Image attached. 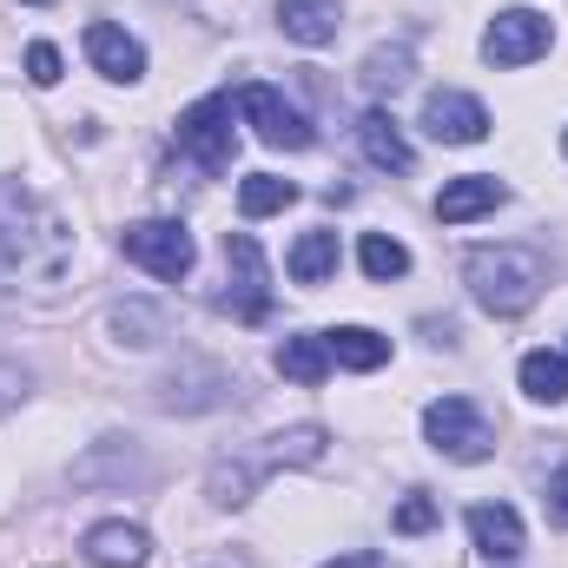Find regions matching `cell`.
I'll list each match as a JSON object with an SVG mask.
<instances>
[{
	"instance_id": "obj_11",
	"label": "cell",
	"mask_w": 568,
	"mask_h": 568,
	"mask_svg": "<svg viewBox=\"0 0 568 568\" xmlns=\"http://www.w3.org/2000/svg\"><path fill=\"white\" fill-rule=\"evenodd\" d=\"M87 60H93V73H106V80H120V87L145 73V47L126 27H113V20H93V27H87Z\"/></svg>"
},
{
	"instance_id": "obj_16",
	"label": "cell",
	"mask_w": 568,
	"mask_h": 568,
	"mask_svg": "<svg viewBox=\"0 0 568 568\" xmlns=\"http://www.w3.org/2000/svg\"><path fill=\"white\" fill-rule=\"evenodd\" d=\"M324 344H331V364H344V371H377V364H390V337H377V331H364V324L324 331Z\"/></svg>"
},
{
	"instance_id": "obj_21",
	"label": "cell",
	"mask_w": 568,
	"mask_h": 568,
	"mask_svg": "<svg viewBox=\"0 0 568 568\" xmlns=\"http://www.w3.org/2000/svg\"><path fill=\"white\" fill-rule=\"evenodd\" d=\"M357 265H364V278L390 284V278H404V272H410V252H404L390 232H364V245H357Z\"/></svg>"
},
{
	"instance_id": "obj_6",
	"label": "cell",
	"mask_w": 568,
	"mask_h": 568,
	"mask_svg": "<svg viewBox=\"0 0 568 568\" xmlns=\"http://www.w3.org/2000/svg\"><path fill=\"white\" fill-rule=\"evenodd\" d=\"M225 265H232L225 311H232V317H245V324H258V317L272 311V272H265L258 239H252V232H232V239H225Z\"/></svg>"
},
{
	"instance_id": "obj_25",
	"label": "cell",
	"mask_w": 568,
	"mask_h": 568,
	"mask_svg": "<svg viewBox=\"0 0 568 568\" xmlns=\"http://www.w3.org/2000/svg\"><path fill=\"white\" fill-rule=\"evenodd\" d=\"M27 80L33 87H60V47L53 40H33L27 47Z\"/></svg>"
},
{
	"instance_id": "obj_28",
	"label": "cell",
	"mask_w": 568,
	"mask_h": 568,
	"mask_svg": "<svg viewBox=\"0 0 568 568\" xmlns=\"http://www.w3.org/2000/svg\"><path fill=\"white\" fill-rule=\"evenodd\" d=\"M549 516H556V523H568V463L549 476Z\"/></svg>"
},
{
	"instance_id": "obj_19",
	"label": "cell",
	"mask_w": 568,
	"mask_h": 568,
	"mask_svg": "<svg viewBox=\"0 0 568 568\" xmlns=\"http://www.w3.org/2000/svg\"><path fill=\"white\" fill-rule=\"evenodd\" d=\"M523 397L562 404L568 397V357L562 351H529V357H523Z\"/></svg>"
},
{
	"instance_id": "obj_17",
	"label": "cell",
	"mask_w": 568,
	"mask_h": 568,
	"mask_svg": "<svg viewBox=\"0 0 568 568\" xmlns=\"http://www.w3.org/2000/svg\"><path fill=\"white\" fill-rule=\"evenodd\" d=\"M284 272H291L297 284H324L331 272H337V232H304V239L291 245Z\"/></svg>"
},
{
	"instance_id": "obj_7",
	"label": "cell",
	"mask_w": 568,
	"mask_h": 568,
	"mask_svg": "<svg viewBox=\"0 0 568 568\" xmlns=\"http://www.w3.org/2000/svg\"><path fill=\"white\" fill-rule=\"evenodd\" d=\"M542 53H549V20H542L536 7H509V13H496L489 33H483V60H489V67H529V60H542Z\"/></svg>"
},
{
	"instance_id": "obj_31",
	"label": "cell",
	"mask_w": 568,
	"mask_h": 568,
	"mask_svg": "<svg viewBox=\"0 0 568 568\" xmlns=\"http://www.w3.org/2000/svg\"><path fill=\"white\" fill-rule=\"evenodd\" d=\"M562 145H568V140H562Z\"/></svg>"
},
{
	"instance_id": "obj_27",
	"label": "cell",
	"mask_w": 568,
	"mask_h": 568,
	"mask_svg": "<svg viewBox=\"0 0 568 568\" xmlns=\"http://www.w3.org/2000/svg\"><path fill=\"white\" fill-rule=\"evenodd\" d=\"M20 397H27V371L0 357V417H7V410H20Z\"/></svg>"
},
{
	"instance_id": "obj_10",
	"label": "cell",
	"mask_w": 568,
	"mask_h": 568,
	"mask_svg": "<svg viewBox=\"0 0 568 568\" xmlns=\"http://www.w3.org/2000/svg\"><path fill=\"white\" fill-rule=\"evenodd\" d=\"M80 556L93 568H145L152 562V536H145L140 523H93L87 542H80Z\"/></svg>"
},
{
	"instance_id": "obj_26",
	"label": "cell",
	"mask_w": 568,
	"mask_h": 568,
	"mask_svg": "<svg viewBox=\"0 0 568 568\" xmlns=\"http://www.w3.org/2000/svg\"><path fill=\"white\" fill-rule=\"evenodd\" d=\"M390 523H397V536H424L429 523H436V503H429V496H404Z\"/></svg>"
},
{
	"instance_id": "obj_22",
	"label": "cell",
	"mask_w": 568,
	"mask_h": 568,
	"mask_svg": "<svg viewBox=\"0 0 568 568\" xmlns=\"http://www.w3.org/2000/svg\"><path fill=\"white\" fill-rule=\"evenodd\" d=\"M410 60H417V53H410V40H397V47H377V53L364 60V73H357V80H364L371 93H397V87L410 80Z\"/></svg>"
},
{
	"instance_id": "obj_3",
	"label": "cell",
	"mask_w": 568,
	"mask_h": 568,
	"mask_svg": "<svg viewBox=\"0 0 568 568\" xmlns=\"http://www.w3.org/2000/svg\"><path fill=\"white\" fill-rule=\"evenodd\" d=\"M120 252L140 272H152V278H185L192 258H199V245H192V232L179 219H140V225H126L120 232Z\"/></svg>"
},
{
	"instance_id": "obj_20",
	"label": "cell",
	"mask_w": 568,
	"mask_h": 568,
	"mask_svg": "<svg viewBox=\"0 0 568 568\" xmlns=\"http://www.w3.org/2000/svg\"><path fill=\"white\" fill-rule=\"evenodd\" d=\"M291 199H297V185L278 179V172H252V179L239 185V212H245V219H272V212H284Z\"/></svg>"
},
{
	"instance_id": "obj_9",
	"label": "cell",
	"mask_w": 568,
	"mask_h": 568,
	"mask_svg": "<svg viewBox=\"0 0 568 568\" xmlns=\"http://www.w3.org/2000/svg\"><path fill=\"white\" fill-rule=\"evenodd\" d=\"M424 126L436 145H476L489 140V113H483V100H469V93H456V87H436L424 100Z\"/></svg>"
},
{
	"instance_id": "obj_5",
	"label": "cell",
	"mask_w": 568,
	"mask_h": 568,
	"mask_svg": "<svg viewBox=\"0 0 568 568\" xmlns=\"http://www.w3.org/2000/svg\"><path fill=\"white\" fill-rule=\"evenodd\" d=\"M232 145H239V133H232V93H205L199 106L179 113V152H192L205 172H225Z\"/></svg>"
},
{
	"instance_id": "obj_13",
	"label": "cell",
	"mask_w": 568,
	"mask_h": 568,
	"mask_svg": "<svg viewBox=\"0 0 568 568\" xmlns=\"http://www.w3.org/2000/svg\"><path fill=\"white\" fill-rule=\"evenodd\" d=\"M496 205H503V179H489V172H463V179H449L436 192V219L443 225H469V219H483Z\"/></svg>"
},
{
	"instance_id": "obj_12",
	"label": "cell",
	"mask_w": 568,
	"mask_h": 568,
	"mask_svg": "<svg viewBox=\"0 0 568 568\" xmlns=\"http://www.w3.org/2000/svg\"><path fill=\"white\" fill-rule=\"evenodd\" d=\"M469 542L483 562H516L523 556V516L509 503H476L469 509Z\"/></svg>"
},
{
	"instance_id": "obj_14",
	"label": "cell",
	"mask_w": 568,
	"mask_h": 568,
	"mask_svg": "<svg viewBox=\"0 0 568 568\" xmlns=\"http://www.w3.org/2000/svg\"><path fill=\"white\" fill-rule=\"evenodd\" d=\"M357 145H364V159L371 165H384V172H410V140H404V126L384 113V106H371L364 120H357Z\"/></svg>"
},
{
	"instance_id": "obj_29",
	"label": "cell",
	"mask_w": 568,
	"mask_h": 568,
	"mask_svg": "<svg viewBox=\"0 0 568 568\" xmlns=\"http://www.w3.org/2000/svg\"><path fill=\"white\" fill-rule=\"evenodd\" d=\"M324 568H384L371 549H357V556H337V562H324Z\"/></svg>"
},
{
	"instance_id": "obj_24",
	"label": "cell",
	"mask_w": 568,
	"mask_h": 568,
	"mask_svg": "<svg viewBox=\"0 0 568 568\" xmlns=\"http://www.w3.org/2000/svg\"><path fill=\"white\" fill-rule=\"evenodd\" d=\"M113 331H120V344H159V331H165V324H159V311H152V304H120V311H113Z\"/></svg>"
},
{
	"instance_id": "obj_23",
	"label": "cell",
	"mask_w": 568,
	"mask_h": 568,
	"mask_svg": "<svg viewBox=\"0 0 568 568\" xmlns=\"http://www.w3.org/2000/svg\"><path fill=\"white\" fill-rule=\"evenodd\" d=\"M272 463H324V429L317 424H297L272 436Z\"/></svg>"
},
{
	"instance_id": "obj_30",
	"label": "cell",
	"mask_w": 568,
	"mask_h": 568,
	"mask_svg": "<svg viewBox=\"0 0 568 568\" xmlns=\"http://www.w3.org/2000/svg\"><path fill=\"white\" fill-rule=\"evenodd\" d=\"M33 7H40V0H33Z\"/></svg>"
},
{
	"instance_id": "obj_1",
	"label": "cell",
	"mask_w": 568,
	"mask_h": 568,
	"mask_svg": "<svg viewBox=\"0 0 568 568\" xmlns=\"http://www.w3.org/2000/svg\"><path fill=\"white\" fill-rule=\"evenodd\" d=\"M73 272V225L47 199L0 185V297H53Z\"/></svg>"
},
{
	"instance_id": "obj_4",
	"label": "cell",
	"mask_w": 568,
	"mask_h": 568,
	"mask_svg": "<svg viewBox=\"0 0 568 568\" xmlns=\"http://www.w3.org/2000/svg\"><path fill=\"white\" fill-rule=\"evenodd\" d=\"M424 436L443 456H456V463H483L496 449V429H489V417L469 397H436L424 410Z\"/></svg>"
},
{
	"instance_id": "obj_8",
	"label": "cell",
	"mask_w": 568,
	"mask_h": 568,
	"mask_svg": "<svg viewBox=\"0 0 568 568\" xmlns=\"http://www.w3.org/2000/svg\"><path fill=\"white\" fill-rule=\"evenodd\" d=\"M239 113L252 120V133H258V140L278 145V152H304V145L317 140V133H311V120L284 100L278 87H245V93H239Z\"/></svg>"
},
{
	"instance_id": "obj_18",
	"label": "cell",
	"mask_w": 568,
	"mask_h": 568,
	"mask_svg": "<svg viewBox=\"0 0 568 568\" xmlns=\"http://www.w3.org/2000/svg\"><path fill=\"white\" fill-rule=\"evenodd\" d=\"M278 371L291 377V384H304V390L324 384V377H331V344H324V337H284L278 344Z\"/></svg>"
},
{
	"instance_id": "obj_2",
	"label": "cell",
	"mask_w": 568,
	"mask_h": 568,
	"mask_svg": "<svg viewBox=\"0 0 568 568\" xmlns=\"http://www.w3.org/2000/svg\"><path fill=\"white\" fill-rule=\"evenodd\" d=\"M463 278H469L476 304L489 317H523V311H536V297L549 284V265L529 245H483V252H469Z\"/></svg>"
},
{
	"instance_id": "obj_15",
	"label": "cell",
	"mask_w": 568,
	"mask_h": 568,
	"mask_svg": "<svg viewBox=\"0 0 568 568\" xmlns=\"http://www.w3.org/2000/svg\"><path fill=\"white\" fill-rule=\"evenodd\" d=\"M278 27L297 47H324L337 40V0H278Z\"/></svg>"
}]
</instances>
